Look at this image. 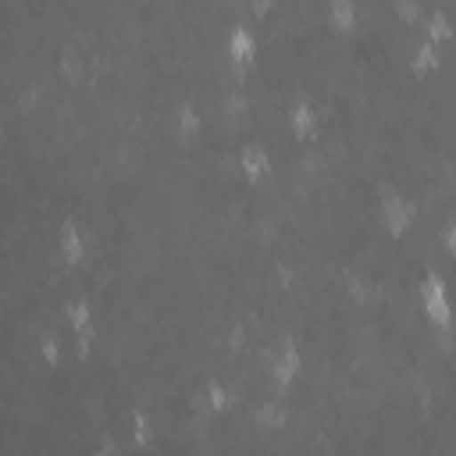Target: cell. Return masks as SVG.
<instances>
[{"label":"cell","instance_id":"cell-1","mask_svg":"<svg viewBox=\"0 0 456 456\" xmlns=\"http://www.w3.org/2000/svg\"><path fill=\"white\" fill-rule=\"evenodd\" d=\"M378 217H381V228H385L388 235H403V232L417 221V203L406 200L403 192H388V196L381 200V207H378Z\"/></svg>","mask_w":456,"mask_h":456},{"label":"cell","instance_id":"cell-2","mask_svg":"<svg viewBox=\"0 0 456 456\" xmlns=\"http://www.w3.org/2000/svg\"><path fill=\"white\" fill-rule=\"evenodd\" d=\"M317 128V110H314V100H296L289 107V135L292 139H310Z\"/></svg>","mask_w":456,"mask_h":456},{"label":"cell","instance_id":"cell-3","mask_svg":"<svg viewBox=\"0 0 456 456\" xmlns=\"http://www.w3.org/2000/svg\"><path fill=\"white\" fill-rule=\"evenodd\" d=\"M57 249H61L64 264H82V260H86V235H82V228H78L75 221H68V224L61 228Z\"/></svg>","mask_w":456,"mask_h":456}]
</instances>
